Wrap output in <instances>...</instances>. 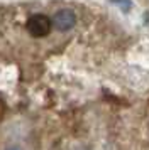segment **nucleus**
Listing matches in <instances>:
<instances>
[{
  "label": "nucleus",
  "instance_id": "nucleus-1",
  "mask_svg": "<svg viewBox=\"0 0 149 150\" xmlns=\"http://www.w3.org/2000/svg\"><path fill=\"white\" fill-rule=\"evenodd\" d=\"M29 34L34 35V37H44L51 32V27H53V22L51 19L44 14H34L29 17V21L26 24Z\"/></svg>",
  "mask_w": 149,
  "mask_h": 150
},
{
  "label": "nucleus",
  "instance_id": "nucleus-2",
  "mask_svg": "<svg viewBox=\"0 0 149 150\" xmlns=\"http://www.w3.org/2000/svg\"><path fill=\"white\" fill-rule=\"evenodd\" d=\"M53 27L61 30V32H64V30H69V29L74 27V24H76V15H74L73 10H69V8H61L58 10L53 17Z\"/></svg>",
  "mask_w": 149,
  "mask_h": 150
},
{
  "label": "nucleus",
  "instance_id": "nucleus-3",
  "mask_svg": "<svg viewBox=\"0 0 149 150\" xmlns=\"http://www.w3.org/2000/svg\"><path fill=\"white\" fill-rule=\"evenodd\" d=\"M115 4H119L124 10H129V7H130V0H114Z\"/></svg>",
  "mask_w": 149,
  "mask_h": 150
},
{
  "label": "nucleus",
  "instance_id": "nucleus-4",
  "mask_svg": "<svg viewBox=\"0 0 149 150\" xmlns=\"http://www.w3.org/2000/svg\"><path fill=\"white\" fill-rule=\"evenodd\" d=\"M10 150H17V149H10Z\"/></svg>",
  "mask_w": 149,
  "mask_h": 150
}]
</instances>
